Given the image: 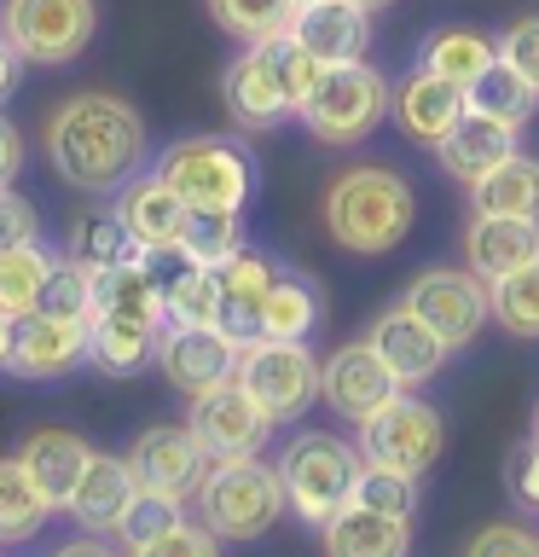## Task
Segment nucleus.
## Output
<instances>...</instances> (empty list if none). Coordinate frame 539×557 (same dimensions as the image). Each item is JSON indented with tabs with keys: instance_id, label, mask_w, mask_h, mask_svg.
Returning a JSON list of instances; mask_svg holds the SVG:
<instances>
[{
	"instance_id": "f257e3e1",
	"label": "nucleus",
	"mask_w": 539,
	"mask_h": 557,
	"mask_svg": "<svg viewBox=\"0 0 539 557\" xmlns=\"http://www.w3.org/2000/svg\"><path fill=\"white\" fill-rule=\"evenodd\" d=\"M41 151L64 186L104 198V191H122L146 169L151 134H146V116L122 94H70L47 111Z\"/></svg>"
},
{
	"instance_id": "f03ea898",
	"label": "nucleus",
	"mask_w": 539,
	"mask_h": 557,
	"mask_svg": "<svg viewBox=\"0 0 539 557\" xmlns=\"http://www.w3.org/2000/svg\"><path fill=\"white\" fill-rule=\"evenodd\" d=\"M319 70L325 64L313 59L308 47H296L290 29L273 35V41H250L221 70L226 116H233L243 134H267V128H278V122H290L302 111V99H308V87L319 82Z\"/></svg>"
},
{
	"instance_id": "7ed1b4c3",
	"label": "nucleus",
	"mask_w": 539,
	"mask_h": 557,
	"mask_svg": "<svg viewBox=\"0 0 539 557\" xmlns=\"http://www.w3.org/2000/svg\"><path fill=\"white\" fill-rule=\"evenodd\" d=\"M412 181L383 163L342 169L325 186V233L354 256H389L412 233Z\"/></svg>"
},
{
	"instance_id": "20e7f679",
	"label": "nucleus",
	"mask_w": 539,
	"mask_h": 557,
	"mask_svg": "<svg viewBox=\"0 0 539 557\" xmlns=\"http://www.w3.org/2000/svg\"><path fill=\"white\" fill-rule=\"evenodd\" d=\"M191 505H198V522L215 540H261L290 511L285 476H278V465H267L261 453H250V459H215L203 470Z\"/></svg>"
},
{
	"instance_id": "39448f33",
	"label": "nucleus",
	"mask_w": 539,
	"mask_h": 557,
	"mask_svg": "<svg viewBox=\"0 0 539 557\" xmlns=\"http://www.w3.org/2000/svg\"><path fill=\"white\" fill-rule=\"evenodd\" d=\"M389 104H394L389 76L372 70L365 59H354V64H325L296 116H302V128L319 139V146H360V139L377 134V122L389 116Z\"/></svg>"
},
{
	"instance_id": "423d86ee",
	"label": "nucleus",
	"mask_w": 539,
	"mask_h": 557,
	"mask_svg": "<svg viewBox=\"0 0 539 557\" xmlns=\"http://www.w3.org/2000/svg\"><path fill=\"white\" fill-rule=\"evenodd\" d=\"M273 465H278V476H285L290 511L302 522H313V529H325V522L354 499V476H360L365 459L330 430H296Z\"/></svg>"
},
{
	"instance_id": "0eeeda50",
	"label": "nucleus",
	"mask_w": 539,
	"mask_h": 557,
	"mask_svg": "<svg viewBox=\"0 0 539 557\" xmlns=\"http://www.w3.org/2000/svg\"><path fill=\"white\" fill-rule=\"evenodd\" d=\"M156 174L180 191L186 209H243L255 191V163L238 139L221 134H191L156 157Z\"/></svg>"
},
{
	"instance_id": "6e6552de",
	"label": "nucleus",
	"mask_w": 539,
	"mask_h": 557,
	"mask_svg": "<svg viewBox=\"0 0 539 557\" xmlns=\"http://www.w3.org/2000/svg\"><path fill=\"white\" fill-rule=\"evenodd\" d=\"M99 29V0H0V35L24 64L82 59Z\"/></svg>"
},
{
	"instance_id": "1a4fd4ad",
	"label": "nucleus",
	"mask_w": 539,
	"mask_h": 557,
	"mask_svg": "<svg viewBox=\"0 0 539 557\" xmlns=\"http://www.w3.org/2000/svg\"><path fill=\"white\" fill-rule=\"evenodd\" d=\"M319 372L325 360L308 355V343H285V337H261L238 348V383L261 400V412L273 424L308 418V407L319 400Z\"/></svg>"
},
{
	"instance_id": "9d476101",
	"label": "nucleus",
	"mask_w": 539,
	"mask_h": 557,
	"mask_svg": "<svg viewBox=\"0 0 539 557\" xmlns=\"http://www.w3.org/2000/svg\"><path fill=\"white\" fill-rule=\"evenodd\" d=\"M441 447H447L441 412H435L429 400H417L412 389H400L389 407H377L360 424V459L406 470V476H424V470L441 459Z\"/></svg>"
},
{
	"instance_id": "9b49d317",
	"label": "nucleus",
	"mask_w": 539,
	"mask_h": 557,
	"mask_svg": "<svg viewBox=\"0 0 539 557\" xmlns=\"http://www.w3.org/2000/svg\"><path fill=\"white\" fill-rule=\"evenodd\" d=\"M400 302H406L447 348L476 343V331L493 320V290H487V278H476L469 268H424Z\"/></svg>"
},
{
	"instance_id": "f8f14e48",
	"label": "nucleus",
	"mask_w": 539,
	"mask_h": 557,
	"mask_svg": "<svg viewBox=\"0 0 539 557\" xmlns=\"http://www.w3.org/2000/svg\"><path fill=\"white\" fill-rule=\"evenodd\" d=\"M186 430L198 435V447L209 453V465H215V459H250V453H261V442L273 435V418L261 412V400L243 389L238 377H226L215 389L191 395Z\"/></svg>"
},
{
	"instance_id": "ddd939ff",
	"label": "nucleus",
	"mask_w": 539,
	"mask_h": 557,
	"mask_svg": "<svg viewBox=\"0 0 539 557\" xmlns=\"http://www.w3.org/2000/svg\"><path fill=\"white\" fill-rule=\"evenodd\" d=\"M93 360V320H52V313H24L12 320V366L7 372L29 383H52Z\"/></svg>"
},
{
	"instance_id": "4468645a",
	"label": "nucleus",
	"mask_w": 539,
	"mask_h": 557,
	"mask_svg": "<svg viewBox=\"0 0 539 557\" xmlns=\"http://www.w3.org/2000/svg\"><path fill=\"white\" fill-rule=\"evenodd\" d=\"M156 372H163L180 395H203V389H215V383L238 377V343L215 325H163Z\"/></svg>"
},
{
	"instance_id": "2eb2a0df",
	"label": "nucleus",
	"mask_w": 539,
	"mask_h": 557,
	"mask_svg": "<svg viewBox=\"0 0 539 557\" xmlns=\"http://www.w3.org/2000/svg\"><path fill=\"white\" fill-rule=\"evenodd\" d=\"M394 395H400V383L372 343H342L319 372V400L337 418H354V424H365L377 407H389Z\"/></svg>"
},
{
	"instance_id": "dca6fc26",
	"label": "nucleus",
	"mask_w": 539,
	"mask_h": 557,
	"mask_svg": "<svg viewBox=\"0 0 539 557\" xmlns=\"http://www.w3.org/2000/svg\"><path fill=\"white\" fill-rule=\"evenodd\" d=\"M128 465H134L139 487H151V494H168V499L186 505L191 494H198L203 470H209V453L198 447V435H191V430L156 424V430H146L134 442Z\"/></svg>"
},
{
	"instance_id": "f3484780",
	"label": "nucleus",
	"mask_w": 539,
	"mask_h": 557,
	"mask_svg": "<svg viewBox=\"0 0 539 557\" xmlns=\"http://www.w3.org/2000/svg\"><path fill=\"white\" fill-rule=\"evenodd\" d=\"M383 355V366L394 372L400 389H417V383H429V377H441V366L452 348L435 337V331L417 320V313L406 302H394V308H383L377 320H372V337H365Z\"/></svg>"
},
{
	"instance_id": "a211bd4d",
	"label": "nucleus",
	"mask_w": 539,
	"mask_h": 557,
	"mask_svg": "<svg viewBox=\"0 0 539 557\" xmlns=\"http://www.w3.org/2000/svg\"><path fill=\"white\" fill-rule=\"evenodd\" d=\"M273 278H278V261L261 256V250H250V244L215 268V285H221L215 331H226L238 348H243V343H261V302H267Z\"/></svg>"
},
{
	"instance_id": "6ab92c4d",
	"label": "nucleus",
	"mask_w": 539,
	"mask_h": 557,
	"mask_svg": "<svg viewBox=\"0 0 539 557\" xmlns=\"http://www.w3.org/2000/svg\"><path fill=\"white\" fill-rule=\"evenodd\" d=\"M290 41L308 47L319 64H354L372 47V12L360 0H308L290 17Z\"/></svg>"
},
{
	"instance_id": "aec40b11",
	"label": "nucleus",
	"mask_w": 539,
	"mask_h": 557,
	"mask_svg": "<svg viewBox=\"0 0 539 557\" xmlns=\"http://www.w3.org/2000/svg\"><path fill=\"white\" fill-rule=\"evenodd\" d=\"M539 261V215H469L464 226V268L499 285L516 268Z\"/></svg>"
},
{
	"instance_id": "412c9836",
	"label": "nucleus",
	"mask_w": 539,
	"mask_h": 557,
	"mask_svg": "<svg viewBox=\"0 0 539 557\" xmlns=\"http://www.w3.org/2000/svg\"><path fill=\"white\" fill-rule=\"evenodd\" d=\"M464 111H469L464 87H452L447 76H435V70H424V64H417L412 76H400L394 104H389V116L400 122V134L417 139V146H441Z\"/></svg>"
},
{
	"instance_id": "4be33fe9",
	"label": "nucleus",
	"mask_w": 539,
	"mask_h": 557,
	"mask_svg": "<svg viewBox=\"0 0 539 557\" xmlns=\"http://www.w3.org/2000/svg\"><path fill=\"white\" fill-rule=\"evenodd\" d=\"M116 215H122V226L134 233L139 250H163V244H180V233H186V203H180V191H174L156 169H151V174L139 169L134 181L116 191Z\"/></svg>"
},
{
	"instance_id": "5701e85b",
	"label": "nucleus",
	"mask_w": 539,
	"mask_h": 557,
	"mask_svg": "<svg viewBox=\"0 0 539 557\" xmlns=\"http://www.w3.org/2000/svg\"><path fill=\"white\" fill-rule=\"evenodd\" d=\"M134 494H139L134 465H128V459H116V453H93L64 511L76 517L87 534H116V522H122V511L134 505Z\"/></svg>"
},
{
	"instance_id": "b1692460",
	"label": "nucleus",
	"mask_w": 539,
	"mask_h": 557,
	"mask_svg": "<svg viewBox=\"0 0 539 557\" xmlns=\"http://www.w3.org/2000/svg\"><path fill=\"white\" fill-rule=\"evenodd\" d=\"M511 151H516V128H504V122L481 116V111H464L459 122H452V134L441 139V146H435L441 169H447L459 186L487 181V174H493Z\"/></svg>"
},
{
	"instance_id": "393cba45",
	"label": "nucleus",
	"mask_w": 539,
	"mask_h": 557,
	"mask_svg": "<svg viewBox=\"0 0 539 557\" xmlns=\"http://www.w3.org/2000/svg\"><path fill=\"white\" fill-rule=\"evenodd\" d=\"M319 534H325V557H406L412 552V517H389L354 499Z\"/></svg>"
},
{
	"instance_id": "a878e982",
	"label": "nucleus",
	"mask_w": 539,
	"mask_h": 557,
	"mask_svg": "<svg viewBox=\"0 0 539 557\" xmlns=\"http://www.w3.org/2000/svg\"><path fill=\"white\" fill-rule=\"evenodd\" d=\"M17 459L29 465V476L41 482V494L64 511L70 494H76V482H82V470H87V459H93V447H87L76 430H29L24 447H17Z\"/></svg>"
},
{
	"instance_id": "bb28decb",
	"label": "nucleus",
	"mask_w": 539,
	"mask_h": 557,
	"mask_svg": "<svg viewBox=\"0 0 539 557\" xmlns=\"http://www.w3.org/2000/svg\"><path fill=\"white\" fill-rule=\"evenodd\" d=\"M464 104L481 111V116H493V122H504V128H522V122L539 111V87L522 76L511 59H493L476 82L464 87Z\"/></svg>"
},
{
	"instance_id": "cd10ccee",
	"label": "nucleus",
	"mask_w": 539,
	"mask_h": 557,
	"mask_svg": "<svg viewBox=\"0 0 539 557\" xmlns=\"http://www.w3.org/2000/svg\"><path fill=\"white\" fill-rule=\"evenodd\" d=\"M59 511L47 494H41V482L29 476V465L17 459H0V540L7 546H17V540H35L47 529V517Z\"/></svg>"
},
{
	"instance_id": "c85d7f7f",
	"label": "nucleus",
	"mask_w": 539,
	"mask_h": 557,
	"mask_svg": "<svg viewBox=\"0 0 539 557\" xmlns=\"http://www.w3.org/2000/svg\"><path fill=\"white\" fill-rule=\"evenodd\" d=\"M476 215H539V157L511 151L487 181L469 186Z\"/></svg>"
},
{
	"instance_id": "c756f323",
	"label": "nucleus",
	"mask_w": 539,
	"mask_h": 557,
	"mask_svg": "<svg viewBox=\"0 0 539 557\" xmlns=\"http://www.w3.org/2000/svg\"><path fill=\"white\" fill-rule=\"evenodd\" d=\"M156 343H163L156 325H139V320H122V313L93 308V366L99 372H111V377L139 372L146 360H156Z\"/></svg>"
},
{
	"instance_id": "7c9ffc66",
	"label": "nucleus",
	"mask_w": 539,
	"mask_h": 557,
	"mask_svg": "<svg viewBox=\"0 0 539 557\" xmlns=\"http://www.w3.org/2000/svg\"><path fill=\"white\" fill-rule=\"evenodd\" d=\"M319 325V290L302 273L278 268L267 302H261V337H285V343H308V331Z\"/></svg>"
},
{
	"instance_id": "2f4dec72",
	"label": "nucleus",
	"mask_w": 539,
	"mask_h": 557,
	"mask_svg": "<svg viewBox=\"0 0 539 557\" xmlns=\"http://www.w3.org/2000/svg\"><path fill=\"white\" fill-rule=\"evenodd\" d=\"M493 59H499V41H487L481 29H435L417 64L435 70V76H447L452 87H469Z\"/></svg>"
},
{
	"instance_id": "473e14b6",
	"label": "nucleus",
	"mask_w": 539,
	"mask_h": 557,
	"mask_svg": "<svg viewBox=\"0 0 539 557\" xmlns=\"http://www.w3.org/2000/svg\"><path fill=\"white\" fill-rule=\"evenodd\" d=\"M134 256H139V244H134L128 226H122L116 209H111V215H82L76 226H70V261L87 268L93 278L122 268V261H134Z\"/></svg>"
},
{
	"instance_id": "72a5a7b5",
	"label": "nucleus",
	"mask_w": 539,
	"mask_h": 557,
	"mask_svg": "<svg viewBox=\"0 0 539 557\" xmlns=\"http://www.w3.org/2000/svg\"><path fill=\"white\" fill-rule=\"evenodd\" d=\"M52 261H59V256H52L41 238H35V244H17V250L0 256V313H12V320L35 313V296H41Z\"/></svg>"
},
{
	"instance_id": "f704fd0d",
	"label": "nucleus",
	"mask_w": 539,
	"mask_h": 557,
	"mask_svg": "<svg viewBox=\"0 0 539 557\" xmlns=\"http://www.w3.org/2000/svg\"><path fill=\"white\" fill-rule=\"evenodd\" d=\"M209 17L233 35V41H273V35L290 29L296 0H209Z\"/></svg>"
},
{
	"instance_id": "c9c22d12",
	"label": "nucleus",
	"mask_w": 539,
	"mask_h": 557,
	"mask_svg": "<svg viewBox=\"0 0 539 557\" xmlns=\"http://www.w3.org/2000/svg\"><path fill=\"white\" fill-rule=\"evenodd\" d=\"M93 302H99V278L87 268H76L70 256H59L41 296H35V313H52V320H93Z\"/></svg>"
},
{
	"instance_id": "e433bc0d",
	"label": "nucleus",
	"mask_w": 539,
	"mask_h": 557,
	"mask_svg": "<svg viewBox=\"0 0 539 557\" xmlns=\"http://www.w3.org/2000/svg\"><path fill=\"white\" fill-rule=\"evenodd\" d=\"M180 244L203 261V268H221L226 256L243 250V215L238 209H186Z\"/></svg>"
},
{
	"instance_id": "4c0bfd02",
	"label": "nucleus",
	"mask_w": 539,
	"mask_h": 557,
	"mask_svg": "<svg viewBox=\"0 0 539 557\" xmlns=\"http://www.w3.org/2000/svg\"><path fill=\"white\" fill-rule=\"evenodd\" d=\"M163 302H168V325H215V308H221L215 268L191 261L186 273H174L163 285Z\"/></svg>"
},
{
	"instance_id": "58836bf2",
	"label": "nucleus",
	"mask_w": 539,
	"mask_h": 557,
	"mask_svg": "<svg viewBox=\"0 0 539 557\" xmlns=\"http://www.w3.org/2000/svg\"><path fill=\"white\" fill-rule=\"evenodd\" d=\"M493 290V320L511 331V337H539V261L516 268L511 278H499Z\"/></svg>"
},
{
	"instance_id": "ea45409f",
	"label": "nucleus",
	"mask_w": 539,
	"mask_h": 557,
	"mask_svg": "<svg viewBox=\"0 0 539 557\" xmlns=\"http://www.w3.org/2000/svg\"><path fill=\"white\" fill-rule=\"evenodd\" d=\"M354 505H372V511H389V517H412L417 511V476L389 470V465H360Z\"/></svg>"
},
{
	"instance_id": "a19ab883",
	"label": "nucleus",
	"mask_w": 539,
	"mask_h": 557,
	"mask_svg": "<svg viewBox=\"0 0 539 557\" xmlns=\"http://www.w3.org/2000/svg\"><path fill=\"white\" fill-rule=\"evenodd\" d=\"M180 517H186V511H180V499H168V494H151V487H139L134 505H128V511H122V522H116V540H122L128 552H139L146 540L168 534Z\"/></svg>"
},
{
	"instance_id": "79ce46f5",
	"label": "nucleus",
	"mask_w": 539,
	"mask_h": 557,
	"mask_svg": "<svg viewBox=\"0 0 539 557\" xmlns=\"http://www.w3.org/2000/svg\"><path fill=\"white\" fill-rule=\"evenodd\" d=\"M459 557H539V534L522 522H487L469 534V546Z\"/></svg>"
},
{
	"instance_id": "37998d69",
	"label": "nucleus",
	"mask_w": 539,
	"mask_h": 557,
	"mask_svg": "<svg viewBox=\"0 0 539 557\" xmlns=\"http://www.w3.org/2000/svg\"><path fill=\"white\" fill-rule=\"evenodd\" d=\"M134 557H221V540L203 529V522H174L168 534H156V540H146Z\"/></svg>"
},
{
	"instance_id": "c03bdc74",
	"label": "nucleus",
	"mask_w": 539,
	"mask_h": 557,
	"mask_svg": "<svg viewBox=\"0 0 539 557\" xmlns=\"http://www.w3.org/2000/svg\"><path fill=\"white\" fill-rule=\"evenodd\" d=\"M35 233H41V221H35V203L24 198V191L0 186V256L17 250V244H35Z\"/></svg>"
},
{
	"instance_id": "a18cd8bd",
	"label": "nucleus",
	"mask_w": 539,
	"mask_h": 557,
	"mask_svg": "<svg viewBox=\"0 0 539 557\" xmlns=\"http://www.w3.org/2000/svg\"><path fill=\"white\" fill-rule=\"evenodd\" d=\"M504 487H511V499L522 505V511H539V442L534 435L504 459Z\"/></svg>"
},
{
	"instance_id": "49530a36",
	"label": "nucleus",
	"mask_w": 539,
	"mask_h": 557,
	"mask_svg": "<svg viewBox=\"0 0 539 557\" xmlns=\"http://www.w3.org/2000/svg\"><path fill=\"white\" fill-rule=\"evenodd\" d=\"M499 59H511V64L522 70V76H528V82L539 87V12L516 17V24L499 35Z\"/></svg>"
},
{
	"instance_id": "de8ad7c7",
	"label": "nucleus",
	"mask_w": 539,
	"mask_h": 557,
	"mask_svg": "<svg viewBox=\"0 0 539 557\" xmlns=\"http://www.w3.org/2000/svg\"><path fill=\"white\" fill-rule=\"evenodd\" d=\"M52 557H134L122 540H111V534H82V540H64Z\"/></svg>"
},
{
	"instance_id": "09e8293b",
	"label": "nucleus",
	"mask_w": 539,
	"mask_h": 557,
	"mask_svg": "<svg viewBox=\"0 0 539 557\" xmlns=\"http://www.w3.org/2000/svg\"><path fill=\"white\" fill-rule=\"evenodd\" d=\"M17 169H24V134H17V122L0 116V186H12Z\"/></svg>"
},
{
	"instance_id": "8fccbe9b",
	"label": "nucleus",
	"mask_w": 539,
	"mask_h": 557,
	"mask_svg": "<svg viewBox=\"0 0 539 557\" xmlns=\"http://www.w3.org/2000/svg\"><path fill=\"white\" fill-rule=\"evenodd\" d=\"M17 76H24V59H17V47L0 35V104L12 99V87H17Z\"/></svg>"
},
{
	"instance_id": "3c124183",
	"label": "nucleus",
	"mask_w": 539,
	"mask_h": 557,
	"mask_svg": "<svg viewBox=\"0 0 539 557\" xmlns=\"http://www.w3.org/2000/svg\"><path fill=\"white\" fill-rule=\"evenodd\" d=\"M12 366V313H0V372Z\"/></svg>"
},
{
	"instance_id": "603ef678",
	"label": "nucleus",
	"mask_w": 539,
	"mask_h": 557,
	"mask_svg": "<svg viewBox=\"0 0 539 557\" xmlns=\"http://www.w3.org/2000/svg\"><path fill=\"white\" fill-rule=\"evenodd\" d=\"M360 7H365V12H383V7H394V0H360Z\"/></svg>"
},
{
	"instance_id": "864d4df0",
	"label": "nucleus",
	"mask_w": 539,
	"mask_h": 557,
	"mask_svg": "<svg viewBox=\"0 0 539 557\" xmlns=\"http://www.w3.org/2000/svg\"><path fill=\"white\" fill-rule=\"evenodd\" d=\"M534 442H539V407H534Z\"/></svg>"
},
{
	"instance_id": "5fc2aeb1",
	"label": "nucleus",
	"mask_w": 539,
	"mask_h": 557,
	"mask_svg": "<svg viewBox=\"0 0 539 557\" xmlns=\"http://www.w3.org/2000/svg\"><path fill=\"white\" fill-rule=\"evenodd\" d=\"M296 7H308V0H296Z\"/></svg>"
},
{
	"instance_id": "6e6d98bb",
	"label": "nucleus",
	"mask_w": 539,
	"mask_h": 557,
	"mask_svg": "<svg viewBox=\"0 0 539 557\" xmlns=\"http://www.w3.org/2000/svg\"><path fill=\"white\" fill-rule=\"evenodd\" d=\"M0 552H7V540H0Z\"/></svg>"
}]
</instances>
